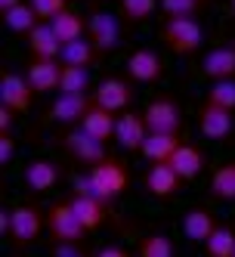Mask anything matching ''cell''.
Segmentation results:
<instances>
[{"label": "cell", "instance_id": "cell-7", "mask_svg": "<svg viewBox=\"0 0 235 257\" xmlns=\"http://www.w3.org/2000/svg\"><path fill=\"white\" fill-rule=\"evenodd\" d=\"M146 124H149V134H179L183 131V112L170 96H155L146 108Z\"/></svg>", "mask_w": 235, "mask_h": 257}, {"label": "cell", "instance_id": "cell-40", "mask_svg": "<svg viewBox=\"0 0 235 257\" xmlns=\"http://www.w3.org/2000/svg\"><path fill=\"white\" fill-rule=\"evenodd\" d=\"M22 0H0V13H10L13 7H19Z\"/></svg>", "mask_w": 235, "mask_h": 257}, {"label": "cell", "instance_id": "cell-14", "mask_svg": "<svg viewBox=\"0 0 235 257\" xmlns=\"http://www.w3.org/2000/svg\"><path fill=\"white\" fill-rule=\"evenodd\" d=\"M25 78L34 93H53V90H59V81H62V62L31 56L25 65Z\"/></svg>", "mask_w": 235, "mask_h": 257}, {"label": "cell", "instance_id": "cell-42", "mask_svg": "<svg viewBox=\"0 0 235 257\" xmlns=\"http://www.w3.org/2000/svg\"><path fill=\"white\" fill-rule=\"evenodd\" d=\"M10 257H19V254H10Z\"/></svg>", "mask_w": 235, "mask_h": 257}, {"label": "cell", "instance_id": "cell-10", "mask_svg": "<svg viewBox=\"0 0 235 257\" xmlns=\"http://www.w3.org/2000/svg\"><path fill=\"white\" fill-rule=\"evenodd\" d=\"M127 75L136 84H155V81L164 78V59H161L158 50L139 47V50L130 53V59H127Z\"/></svg>", "mask_w": 235, "mask_h": 257}, {"label": "cell", "instance_id": "cell-33", "mask_svg": "<svg viewBox=\"0 0 235 257\" xmlns=\"http://www.w3.org/2000/svg\"><path fill=\"white\" fill-rule=\"evenodd\" d=\"M201 4L204 0H161V10L167 19H183V16H195Z\"/></svg>", "mask_w": 235, "mask_h": 257}, {"label": "cell", "instance_id": "cell-5", "mask_svg": "<svg viewBox=\"0 0 235 257\" xmlns=\"http://www.w3.org/2000/svg\"><path fill=\"white\" fill-rule=\"evenodd\" d=\"M87 38L90 44L96 47L99 56H108L121 47V25H118V16L105 13V10H93L87 13Z\"/></svg>", "mask_w": 235, "mask_h": 257}, {"label": "cell", "instance_id": "cell-39", "mask_svg": "<svg viewBox=\"0 0 235 257\" xmlns=\"http://www.w3.org/2000/svg\"><path fill=\"white\" fill-rule=\"evenodd\" d=\"M0 235L10 238V211H7V208L0 211Z\"/></svg>", "mask_w": 235, "mask_h": 257}, {"label": "cell", "instance_id": "cell-18", "mask_svg": "<svg viewBox=\"0 0 235 257\" xmlns=\"http://www.w3.org/2000/svg\"><path fill=\"white\" fill-rule=\"evenodd\" d=\"M201 75L213 81H235V47H213L201 59Z\"/></svg>", "mask_w": 235, "mask_h": 257}, {"label": "cell", "instance_id": "cell-11", "mask_svg": "<svg viewBox=\"0 0 235 257\" xmlns=\"http://www.w3.org/2000/svg\"><path fill=\"white\" fill-rule=\"evenodd\" d=\"M115 140L121 149L127 152H142V143L149 140V124H146V115L142 112H133V108H127V112L118 115V131H115Z\"/></svg>", "mask_w": 235, "mask_h": 257}, {"label": "cell", "instance_id": "cell-41", "mask_svg": "<svg viewBox=\"0 0 235 257\" xmlns=\"http://www.w3.org/2000/svg\"><path fill=\"white\" fill-rule=\"evenodd\" d=\"M229 13H232V16H235V0H229Z\"/></svg>", "mask_w": 235, "mask_h": 257}, {"label": "cell", "instance_id": "cell-9", "mask_svg": "<svg viewBox=\"0 0 235 257\" xmlns=\"http://www.w3.org/2000/svg\"><path fill=\"white\" fill-rule=\"evenodd\" d=\"M31 99H34V90L25 75H16V71L0 75V105L13 108L16 115H25L31 108Z\"/></svg>", "mask_w": 235, "mask_h": 257}, {"label": "cell", "instance_id": "cell-16", "mask_svg": "<svg viewBox=\"0 0 235 257\" xmlns=\"http://www.w3.org/2000/svg\"><path fill=\"white\" fill-rule=\"evenodd\" d=\"M179 183H183V177H179L170 164H152L146 171V177H142V189L152 198H173Z\"/></svg>", "mask_w": 235, "mask_h": 257}, {"label": "cell", "instance_id": "cell-19", "mask_svg": "<svg viewBox=\"0 0 235 257\" xmlns=\"http://www.w3.org/2000/svg\"><path fill=\"white\" fill-rule=\"evenodd\" d=\"M81 131L90 134L93 140H99V143H108V140H115L118 115H115V112H108V108H102L99 102H93V105L87 108L84 121H81Z\"/></svg>", "mask_w": 235, "mask_h": 257}, {"label": "cell", "instance_id": "cell-6", "mask_svg": "<svg viewBox=\"0 0 235 257\" xmlns=\"http://www.w3.org/2000/svg\"><path fill=\"white\" fill-rule=\"evenodd\" d=\"M59 143H62V149L75 158L78 164H84V168H93V164H99V161L108 158L105 143H99L90 134H84L81 127H68V131L59 137Z\"/></svg>", "mask_w": 235, "mask_h": 257}, {"label": "cell", "instance_id": "cell-30", "mask_svg": "<svg viewBox=\"0 0 235 257\" xmlns=\"http://www.w3.org/2000/svg\"><path fill=\"white\" fill-rule=\"evenodd\" d=\"M207 257H235V229L232 226H216V232L204 242Z\"/></svg>", "mask_w": 235, "mask_h": 257}, {"label": "cell", "instance_id": "cell-20", "mask_svg": "<svg viewBox=\"0 0 235 257\" xmlns=\"http://www.w3.org/2000/svg\"><path fill=\"white\" fill-rule=\"evenodd\" d=\"M68 205H71V211L78 214V220L84 223L87 232L99 229L105 223V217H108V205H105L102 198H96V195H78V192H71Z\"/></svg>", "mask_w": 235, "mask_h": 257}, {"label": "cell", "instance_id": "cell-28", "mask_svg": "<svg viewBox=\"0 0 235 257\" xmlns=\"http://www.w3.org/2000/svg\"><path fill=\"white\" fill-rule=\"evenodd\" d=\"M118 7H121V16L127 25H142L155 16L161 0H118Z\"/></svg>", "mask_w": 235, "mask_h": 257}, {"label": "cell", "instance_id": "cell-25", "mask_svg": "<svg viewBox=\"0 0 235 257\" xmlns=\"http://www.w3.org/2000/svg\"><path fill=\"white\" fill-rule=\"evenodd\" d=\"M99 59L96 47L90 44V38L84 41H71V44H62V53H59V62L62 65H75V68H93V62Z\"/></svg>", "mask_w": 235, "mask_h": 257}, {"label": "cell", "instance_id": "cell-29", "mask_svg": "<svg viewBox=\"0 0 235 257\" xmlns=\"http://www.w3.org/2000/svg\"><path fill=\"white\" fill-rule=\"evenodd\" d=\"M139 257H173V242L164 232H146L136 245Z\"/></svg>", "mask_w": 235, "mask_h": 257}, {"label": "cell", "instance_id": "cell-36", "mask_svg": "<svg viewBox=\"0 0 235 257\" xmlns=\"http://www.w3.org/2000/svg\"><path fill=\"white\" fill-rule=\"evenodd\" d=\"M16 155V137L13 134H0V164H10Z\"/></svg>", "mask_w": 235, "mask_h": 257}, {"label": "cell", "instance_id": "cell-15", "mask_svg": "<svg viewBox=\"0 0 235 257\" xmlns=\"http://www.w3.org/2000/svg\"><path fill=\"white\" fill-rule=\"evenodd\" d=\"M216 214L204 205H195L183 214V235L189 238V242H198V245H204L207 238L216 232Z\"/></svg>", "mask_w": 235, "mask_h": 257}, {"label": "cell", "instance_id": "cell-27", "mask_svg": "<svg viewBox=\"0 0 235 257\" xmlns=\"http://www.w3.org/2000/svg\"><path fill=\"white\" fill-rule=\"evenodd\" d=\"M4 25L13 34H31L34 28L41 25V19H38V13L31 10V4H19V7H13L10 13H4Z\"/></svg>", "mask_w": 235, "mask_h": 257}, {"label": "cell", "instance_id": "cell-43", "mask_svg": "<svg viewBox=\"0 0 235 257\" xmlns=\"http://www.w3.org/2000/svg\"><path fill=\"white\" fill-rule=\"evenodd\" d=\"M232 47H235V44H232Z\"/></svg>", "mask_w": 235, "mask_h": 257}, {"label": "cell", "instance_id": "cell-13", "mask_svg": "<svg viewBox=\"0 0 235 257\" xmlns=\"http://www.w3.org/2000/svg\"><path fill=\"white\" fill-rule=\"evenodd\" d=\"M93 102H99L108 112H127L133 105V87L124 81V78H105L99 81V87L93 90Z\"/></svg>", "mask_w": 235, "mask_h": 257}, {"label": "cell", "instance_id": "cell-32", "mask_svg": "<svg viewBox=\"0 0 235 257\" xmlns=\"http://www.w3.org/2000/svg\"><path fill=\"white\" fill-rule=\"evenodd\" d=\"M207 102L223 105L229 112H235V81H213L207 87Z\"/></svg>", "mask_w": 235, "mask_h": 257}, {"label": "cell", "instance_id": "cell-26", "mask_svg": "<svg viewBox=\"0 0 235 257\" xmlns=\"http://www.w3.org/2000/svg\"><path fill=\"white\" fill-rule=\"evenodd\" d=\"M210 195L216 201H235V161H226L210 177Z\"/></svg>", "mask_w": 235, "mask_h": 257}, {"label": "cell", "instance_id": "cell-22", "mask_svg": "<svg viewBox=\"0 0 235 257\" xmlns=\"http://www.w3.org/2000/svg\"><path fill=\"white\" fill-rule=\"evenodd\" d=\"M179 134H149V140L142 143V158L152 164H167L173 158V152L179 149Z\"/></svg>", "mask_w": 235, "mask_h": 257}, {"label": "cell", "instance_id": "cell-37", "mask_svg": "<svg viewBox=\"0 0 235 257\" xmlns=\"http://www.w3.org/2000/svg\"><path fill=\"white\" fill-rule=\"evenodd\" d=\"M13 121H16V112L0 105V134H13Z\"/></svg>", "mask_w": 235, "mask_h": 257}, {"label": "cell", "instance_id": "cell-24", "mask_svg": "<svg viewBox=\"0 0 235 257\" xmlns=\"http://www.w3.org/2000/svg\"><path fill=\"white\" fill-rule=\"evenodd\" d=\"M50 28L56 31V38H59L62 44L84 41V38H87V19H84L81 13H75V10H65V13H59L56 19L50 22Z\"/></svg>", "mask_w": 235, "mask_h": 257}, {"label": "cell", "instance_id": "cell-3", "mask_svg": "<svg viewBox=\"0 0 235 257\" xmlns=\"http://www.w3.org/2000/svg\"><path fill=\"white\" fill-rule=\"evenodd\" d=\"M47 229V211L38 205H16L10 208V242L13 248H28Z\"/></svg>", "mask_w": 235, "mask_h": 257}, {"label": "cell", "instance_id": "cell-17", "mask_svg": "<svg viewBox=\"0 0 235 257\" xmlns=\"http://www.w3.org/2000/svg\"><path fill=\"white\" fill-rule=\"evenodd\" d=\"M59 168H56V161H50V158H31L28 164H25V171H22V180H25V186L31 189V192H38V195H44V192H50L53 186L59 183Z\"/></svg>", "mask_w": 235, "mask_h": 257}, {"label": "cell", "instance_id": "cell-1", "mask_svg": "<svg viewBox=\"0 0 235 257\" xmlns=\"http://www.w3.org/2000/svg\"><path fill=\"white\" fill-rule=\"evenodd\" d=\"M158 38L170 53H176V56H192V53H198L204 44V28L195 16H183V19H167L164 16Z\"/></svg>", "mask_w": 235, "mask_h": 257}, {"label": "cell", "instance_id": "cell-8", "mask_svg": "<svg viewBox=\"0 0 235 257\" xmlns=\"http://www.w3.org/2000/svg\"><path fill=\"white\" fill-rule=\"evenodd\" d=\"M198 131H201L207 140H213V143H223L235 131V115L229 112V108L213 105V102L204 99L201 105H198Z\"/></svg>", "mask_w": 235, "mask_h": 257}, {"label": "cell", "instance_id": "cell-34", "mask_svg": "<svg viewBox=\"0 0 235 257\" xmlns=\"http://www.w3.org/2000/svg\"><path fill=\"white\" fill-rule=\"evenodd\" d=\"M31 10L38 13L41 22H53L59 13L68 10V0H31Z\"/></svg>", "mask_w": 235, "mask_h": 257}, {"label": "cell", "instance_id": "cell-31", "mask_svg": "<svg viewBox=\"0 0 235 257\" xmlns=\"http://www.w3.org/2000/svg\"><path fill=\"white\" fill-rule=\"evenodd\" d=\"M87 90H90V75H87V68L62 65V81H59V93H78V96H87Z\"/></svg>", "mask_w": 235, "mask_h": 257}, {"label": "cell", "instance_id": "cell-12", "mask_svg": "<svg viewBox=\"0 0 235 257\" xmlns=\"http://www.w3.org/2000/svg\"><path fill=\"white\" fill-rule=\"evenodd\" d=\"M93 105V93L87 96H78V93H56L50 105V121L56 124H65V127H81L87 108Z\"/></svg>", "mask_w": 235, "mask_h": 257}, {"label": "cell", "instance_id": "cell-21", "mask_svg": "<svg viewBox=\"0 0 235 257\" xmlns=\"http://www.w3.org/2000/svg\"><path fill=\"white\" fill-rule=\"evenodd\" d=\"M25 44L31 50V56H38V59H59V53H62V41L50 28V22H41L31 34H25Z\"/></svg>", "mask_w": 235, "mask_h": 257}, {"label": "cell", "instance_id": "cell-4", "mask_svg": "<svg viewBox=\"0 0 235 257\" xmlns=\"http://www.w3.org/2000/svg\"><path fill=\"white\" fill-rule=\"evenodd\" d=\"M47 232L53 238V245H81L84 242V223L78 220V214L71 211L68 198L65 201H53L47 208Z\"/></svg>", "mask_w": 235, "mask_h": 257}, {"label": "cell", "instance_id": "cell-23", "mask_svg": "<svg viewBox=\"0 0 235 257\" xmlns=\"http://www.w3.org/2000/svg\"><path fill=\"white\" fill-rule=\"evenodd\" d=\"M167 164H170V168L183 177V180H195L198 174L204 171V155H201V149H198V146L183 143V146L173 152V158H170Z\"/></svg>", "mask_w": 235, "mask_h": 257}, {"label": "cell", "instance_id": "cell-38", "mask_svg": "<svg viewBox=\"0 0 235 257\" xmlns=\"http://www.w3.org/2000/svg\"><path fill=\"white\" fill-rule=\"evenodd\" d=\"M96 257H130V254L124 251L121 245H105V248H99V251H96Z\"/></svg>", "mask_w": 235, "mask_h": 257}, {"label": "cell", "instance_id": "cell-2", "mask_svg": "<svg viewBox=\"0 0 235 257\" xmlns=\"http://www.w3.org/2000/svg\"><path fill=\"white\" fill-rule=\"evenodd\" d=\"M87 180H90L93 195L102 198L105 205H112V201H118L124 195V189H127V183H130V174H127V168H124L121 158L108 155L105 161L93 164V168H87Z\"/></svg>", "mask_w": 235, "mask_h": 257}, {"label": "cell", "instance_id": "cell-35", "mask_svg": "<svg viewBox=\"0 0 235 257\" xmlns=\"http://www.w3.org/2000/svg\"><path fill=\"white\" fill-rule=\"evenodd\" d=\"M50 257H96V254L84 251V245H53Z\"/></svg>", "mask_w": 235, "mask_h": 257}]
</instances>
